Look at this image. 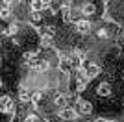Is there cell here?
Listing matches in <instances>:
<instances>
[{
    "instance_id": "1",
    "label": "cell",
    "mask_w": 124,
    "mask_h": 122,
    "mask_svg": "<svg viewBox=\"0 0 124 122\" xmlns=\"http://www.w3.org/2000/svg\"><path fill=\"white\" fill-rule=\"evenodd\" d=\"M82 70L85 72V76H87V80H94V78H98L100 74H102V67L98 65V63H94V61H83L82 63Z\"/></svg>"
},
{
    "instance_id": "2",
    "label": "cell",
    "mask_w": 124,
    "mask_h": 122,
    "mask_svg": "<svg viewBox=\"0 0 124 122\" xmlns=\"http://www.w3.org/2000/svg\"><path fill=\"white\" fill-rule=\"evenodd\" d=\"M15 109H17V106H15V100L9 96V94H2L0 96V113L2 115H15Z\"/></svg>"
},
{
    "instance_id": "3",
    "label": "cell",
    "mask_w": 124,
    "mask_h": 122,
    "mask_svg": "<svg viewBox=\"0 0 124 122\" xmlns=\"http://www.w3.org/2000/svg\"><path fill=\"white\" fill-rule=\"evenodd\" d=\"M91 30H93V22H91L89 19L80 17V19L74 20V31H76L78 35H89Z\"/></svg>"
},
{
    "instance_id": "4",
    "label": "cell",
    "mask_w": 124,
    "mask_h": 122,
    "mask_svg": "<svg viewBox=\"0 0 124 122\" xmlns=\"http://www.w3.org/2000/svg\"><path fill=\"white\" fill-rule=\"evenodd\" d=\"M56 115H57V118L63 120V122H74L78 117H80L72 106H65V107H61V109H57Z\"/></svg>"
},
{
    "instance_id": "5",
    "label": "cell",
    "mask_w": 124,
    "mask_h": 122,
    "mask_svg": "<svg viewBox=\"0 0 124 122\" xmlns=\"http://www.w3.org/2000/svg\"><path fill=\"white\" fill-rule=\"evenodd\" d=\"M74 109H76V113L78 115H83V117H89L91 113H93V104L89 100H83V98H74Z\"/></svg>"
},
{
    "instance_id": "6",
    "label": "cell",
    "mask_w": 124,
    "mask_h": 122,
    "mask_svg": "<svg viewBox=\"0 0 124 122\" xmlns=\"http://www.w3.org/2000/svg\"><path fill=\"white\" fill-rule=\"evenodd\" d=\"M94 94H96V98H100V100H109L111 94H113V87H111L109 81H100L98 85H96Z\"/></svg>"
},
{
    "instance_id": "7",
    "label": "cell",
    "mask_w": 124,
    "mask_h": 122,
    "mask_svg": "<svg viewBox=\"0 0 124 122\" xmlns=\"http://www.w3.org/2000/svg\"><path fill=\"white\" fill-rule=\"evenodd\" d=\"M57 70L61 72V74H70L72 63H70L69 54H59V56H57Z\"/></svg>"
},
{
    "instance_id": "8",
    "label": "cell",
    "mask_w": 124,
    "mask_h": 122,
    "mask_svg": "<svg viewBox=\"0 0 124 122\" xmlns=\"http://www.w3.org/2000/svg\"><path fill=\"white\" fill-rule=\"evenodd\" d=\"M80 15L83 19H91L93 15H96V4L91 2V0H85L80 4Z\"/></svg>"
},
{
    "instance_id": "9",
    "label": "cell",
    "mask_w": 124,
    "mask_h": 122,
    "mask_svg": "<svg viewBox=\"0 0 124 122\" xmlns=\"http://www.w3.org/2000/svg\"><path fill=\"white\" fill-rule=\"evenodd\" d=\"M45 100H46V92H45V91H41V89H31L30 104L33 107H41L43 104H45Z\"/></svg>"
},
{
    "instance_id": "10",
    "label": "cell",
    "mask_w": 124,
    "mask_h": 122,
    "mask_svg": "<svg viewBox=\"0 0 124 122\" xmlns=\"http://www.w3.org/2000/svg\"><path fill=\"white\" fill-rule=\"evenodd\" d=\"M89 85V80L85 76V72L82 70V67L76 69V78H74V87H76V91H83L85 87Z\"/></svg>"
},
{
    "instance_id": "11",
    "label": "cell",
    "mask_w": 124,
    "mask_h": 122,
    "mask_svg": "<svg viewBox=\"0 0 124 122\" xmlns=\"http://www.w3.org/2000/svg\"><path fill=\"white\" fill-rule=\"evenodd\" d=\"M57 33V28L54 24H43L39 26V37H48V39H54Z\"/></svg>"
},
{
    "instance_id": "12",
    "label": "cell",
    "mask_w": 124,
    "mask_h": 122,
    "mask_svg": "<svg viewBox=\"0 0 124 122\" xmlns=\"http://www.w3.org/2000/svg\"><path fill=\"white\" fill-rule=\"evenodd\" d=\"M30 92H31V89L28 85H21V89H19V102L21 104H30Z\"/></svg>"
},
{
    "instance_id": "13",
    "label": "cell",
    "mask_w": 124,
    "mask_h": 122,
    "mask_svg": "<svg viewBox=\"0 0 124 122\" xmlns=\"http://www.w3.org/2000/svg\"><path fill=\"white\" fill-rule=\"evenodd\" d=\"M48 9V6L43 2V0H30V11H39V13H45Z\"/></svg>"
},
{
    "instance_id": "14",
    "label": "cell",
    "mask_w": 124,
    "mask_h": 122,
    "mask_svg": "<svg viewBox=\"0 0 124 122\" xmlns=\"http://www.w3.org/2000/svg\"><path fill=\"white\" fill-rule=\"evenodd\" d=\"M6 31H8V37H17L19 31H21V24L17 20H11L9 24H8V28H6Z\"/></svg>"
},
{
    "instance_id": "15",
    "label": "cell",
    "mask_w": 124,
    "mask_h": 122,
    "mask_svg": "<svg viewBox=\"0 0 124 122\" xmlns=\"http://www.w3.org/2000/svg\"><path fill=\"white\" fill-rule=\"evenodd\" d=\"M22 122H48L45 117H41V115H37V113L30 111V113H26V117L22 118Z\"/></svg>"
},
{
    "instance_id": "16",
    "label": "cell",
    "mask_w": 124,
    "mask_h": 122,
    "mask_svg": "<svg viewBox=\"0 0 124 122\" xmlns=\"http://www.w3.org/2000/svg\"><path fill=\"white\" fill-rule=\"evenodd\" d=\"M111 37V30H109L108 26H100L98 30H96V39L100 41H108Z\"/></svg>"
},
{
    "instance_id": "17",
    "label": "cell",
    "mask_w": 124,
    "mask_h": 122,
    "mask_svg": "<svg viewBox=\"0 0 124 122\" xmlns=\"http://www.w3.org/2000/svg\"><path fill=\"white\" fill-rule=\"evenodd\" d=\"M30 19H31V22L35 26L43 24V13H39V11H30Z\"/></svg>"
},
{
    "instance_id": "18",
    "label": "cell",
    "mask_w": 124,
    "mask_h": 122,
    "mask_svg": "<svg viewBox=\"0 0 124 122\" xmlns=\"http://www.w3.org/2000/svg\"><path fill=\"white\" fill-rule=\"evenodd\" d=\"M13 11L15 9H9V8H0V20H9L13 17Z\"/></svg>"
},
{
    "instance_id": "19",
    "label": "cell",
    "mask_w": 124,
    "mask_h": 122,
    "mask_svg": "<svg viewBox=\"0 0 124 122\" xmlns=\"http://www.w3.org/2000/svg\"><path fill=\"white\" fill-rule=\"evenodd\" d=\"M9 122H22V120H21V118H19V117H17V115H11Z\"/></svg>"
},
{
    "instance_id": "20",
    "label": "cell",
    "mask_w": 124,
    "mask_h": 122,
    "mask_svg": "<svg viewBox=\"0 0 124 122\" xmlns=\"http://www.w3.org/2000/svg\"><path fill=\"white\" fill-rule=\"evenodd\" d=\"M2 87H4V80H2V78H0V89H2Z\"/></svg>"
},
{
    "instance_id": "21",
    "label": "cell",
    "mask_w": 124,
    "mask_h": 122,
    "mask_svg": "<svg viewBox=\"0 0 124 122\" xmlns=\"http://www.w3.org/2000/svg\"><path fill=\"white\" fill-rule=\"evenodd\" d=\"M13 2H15V4H19V2H21V0H13Z\"/></svg>"
},
{
    "instance_id": "22",
    "label": "cell",
    "mask_w": 124,
    "mask_h": 122,
    "mask_svg": "<svg viewBox=\"0 0 124 122\" xmlns=\"http://www.w3.org/2000/svg\"><path fill=\"white\" fill-rule=\"evenodd\" d=\"M0 63H2V52H0Z\"/></svg>"
},
{
    "instance_id": "23",
    "label": "cell",
    "mask_w": 124,
    "mask_h": 122,
    "mask_svg": "<svg viewBox=\"0 0 124 122\" xmlns=\"http://www.w3.org/2000/svg\"><path fill=\"white\" fill-rule=\"evenodd\" d=\"M122 41H124V33H122Z\"/></svg>"
}]
</instances>
